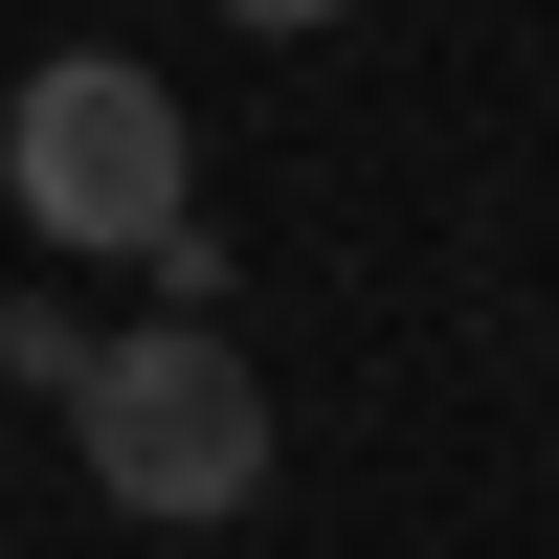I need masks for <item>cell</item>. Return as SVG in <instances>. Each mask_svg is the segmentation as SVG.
Masks as SVG:
<instances>
[{
    "instance_id": "cell-2",
    "label": "cell",
    "mask_w": 559,
    "mask_h": 559,
    "mask_svg": "<svg viewBox=\"0 0 559 559\" xmlns=\"http://www.w3.org/2000/svg\"><path fill=\"white\" fill-rule=\"evenodd\" d=\"M68 448H90V492L157 515V537L269 515V381H247V336H112L90 403H68Z\"/></svg>"
},
{
    "instance_id": "cell-1",
    "label": "cell",
    "mask_w": 559,
    "mask_h": 559,
    "mask_svg": "<svg viewBox=\"0 0 559 559\" xmlns=\"http://www.w3.org/2000/svg\"><path fill=\"white\" fill-rule=\"evenodd\" d=\"M179 157H202V134H179V90L134 68V45H68V68L0 90V202H23L68 269H157L179 224H202Z\"/></svg>"
},
{
    "instance_id": "cell-3",
    "label": "cell",
    "mask_w": 559,
    "mask_h": 559,
    "mask_svg": "<svg viewBox=\"0 0 559 559\" xmlns=\"http://www.w3.org/2000/svg\"><path fill=\"white\" fill-rule=\"evenodd\" d=\"M224 23H247V45H313V23H336V0H224Z\"/></svg>"
}]
</instances>
